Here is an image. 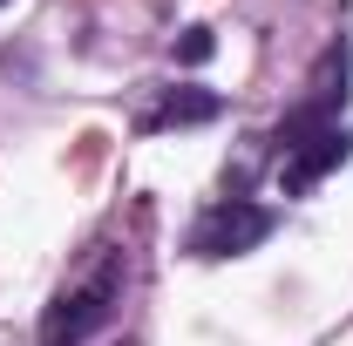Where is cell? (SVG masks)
<instances>
[{
	"label": "cell",
	"instance_id": "obj_4",
	"mask_svg": "<svg viewBox=\"0 0 353 346\" xmlns=\"http://www.w3.org/2000/svg\"><path fill=\"white\" fill-rule=\"evenodd\" d=\"M211 116H224V95H211V88H163V109H150L143 116V130H190V123H211Z\"/></svg>",
	"mask_w": 353,
	"mask_h": 346
},
{
	"label": "cell",
	"instance_id": "obj_2",
	"mask_svg": "<svg viewBox=\"0 0 353 346\" xmlns=\"http://www.w3.org/2000/svg\"><path fill=\"white\" fill-rule=\"evenodd\" d=\"M272 231H279V211H272V204L218 197V204H204L197 224L183 231V252H190V258H245V252H259Z\"/></svg>",
	"mask_w": 353,
	"mask_h": 346
},
{
	"label": "cell",
	"instance_id": "obj_6",
	"mask_svg": "<svg viewBox=\"0 0 353 346\" xmlns=\"http://www.w3.org/2000/svg\"><path fill=\"white\" fill-rule=\"evenodd\" d=\"M0 7H7V0H0Z\"/></svg>",
	"mask_w": 353,
	"mask_h": 346
},
{
	"label": "cell",
	"instance_id": "obj_1",
	"mask_svg": "<svg viewBox=\"0 0 353 346\" xmlns=\"http://www.w3.org/2000/svg\"><path fill=\"white\" fill-rule=\"evenodd\" d=\"M123 285H130V258L116 245H102L88 258L82 278H68L41 312V346H88V333H102L123 305Z\"/></svg>",
	"mask_w": 353,
	"mask_h": 346
},
{
	"label": "cell",
	"instance_id": "obj_3",
	"mask_svg": "<svg viewBox=\"0 0 353 346\" xmlns=\"http://www.w3.org/2000/svg\"><path fill=\"white\" fill-rule=\"evenodd\" d=\"M347 156H353V130H340V123L306 136V143H292V150L279 156V190H285V197H306L312 183H319L326 170H340Z\"/></svg>",
	"mask_w": 353,
	"mask_h": 346
},
{
	"label": "cell",
	"instance_id": "obj_5",
	"mask_svg": "<svg viewBox=\"0 0 353 346\" xmlns=\"http://www.w3.org/2000/svg\"><path fill=\"white\" fill-rule=\"evenodd\" d=\"M170 54H176V61H183V68H204V61L218 54V34H211V28H183Z\"/></svg>",
	"mask_w": 353,
	"mask_h": 346
}]
</instances>
